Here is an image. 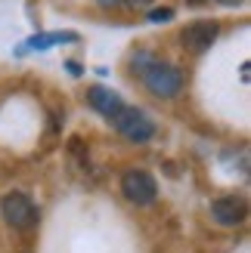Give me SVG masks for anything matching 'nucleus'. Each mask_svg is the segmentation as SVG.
<instances>
[{
  "mask_svg": "<svg viewBox=\"0 0 251 253\" xmlns=\"http://www.w3.org/2000/svg\"><path fill=\"white\" fill-rule=\"evenodd\" d=\"M140 74H143V84L149 86V93H155L161 99H171L183 90V74H180V68H174L171 62H152L149 59L146 65H140Z\"/></svg>",
  "mask_w": 251,
  "mask_h": 253,
  "instance_id": "1",
  "label": "nucleus"
},
{
  "mask_svg": "<svg viewBox=\"0 0 251 253\" xmlns=\"http://www.w3.org/2000/svg\"><path fill=\"white\" fill-rule=\"evenodd\" d=\"M112 124L121 136H127L130 142H149L155 136V124L152 118L140 108H130V105H121L115 115H112Z\"/></svg>",
  "mask_w": 251,
  "mask_h": 253,
  "instance_id": "2",
  "label": "nucleus"
},
{
  "mask_svg": "<svg viewBox=\"0 0 251 253\" xmlns=\"http://www.w3.org/2000/svg\"><path fill=\"white\" fill-rule=\"evenodd\" d=\"M0 213H3V219L16 232H28L37 225V207H34V201L22 192H9V195L0 198Z\"/></svg>",
  "mask_w": 251,
  "mask_h": 253,
  "instance_id": "3",
  "label": "nucleus"
},
{
  "mask_svg": "<svg viewBox=\"0 0 251 253\" xmlns=\"http://www.w3.org/2000/svg\"><path fill=\"white\" fill-rule=\"evenodd\" d=\"M121 192H124V198H127L130 204L143 207V204H152V201H155L158 185L152 179V173H146V170H127V173H124V179H121Z\"/></svg>",
  "mask_w": 251,
  "mask_h": 253,
  "instance_id": "4",
  "label": "nucleus"
},
{
  "mask_svg": "<svg viewBox=\"0 0 251 253\" xmlns=\"http://www.w3.org/2000/svg\"><path fill=\"white\" fill-rule=\"evenodd\" d=\"M220 34V25L211 19V22H195L189 25V28L183 31V46L189 49V53H205V49H211V43L217 41Z\"/></svg>",
  "mask_w": 251,
  "mask_h": 253,
  "instance_id": "5",
  "label": "nucleus"
},
{
  "mask_svg": "<svg viewBox=\"0 0 251 253\" xmlns=\"http://www.w3.org/2000/svg\"><path fill=\"white\" fill-rule=\"evenodd\" d=\"M211 216L220 225H239L245 219V201L242 198H217L211 204Z\"/></svg>",
  "mask_w": 251,
  "mask_h": 253,
  "instance_id": "6",
  "label": "nucleus"
},
{
  "mask_svg": "<svg viewBox=\"0 0 251 253\" xmlns=\"http://www.w3.org/2000/svg\"><path fill=\"white\" fill-rule=\"evenodd\" d=\"M87 102H90L93 111H99V115H106V118H112L124 105L121 96L115 90H109V86H90V90H87Z\"/></svg>",
  "mask_w": 251,
  "mask_h": 253,
  "instance_id": "7",
  "label": "nucleus"
},
{
  "mask_svg": "<svg viewBox=\"0 0 251 253\" xmlns=\"http://www.w3.org/2000/svg\"><path fill=\"white\" fill-rule=\"evenodd\" d=\"M65 41H74V34H41V37H31L25 49H44V46H53V43H65Z\"/></svg>",
  "mask_w": 251,
  "mask_h": 253,
  "instance_id": "8",
  "label": "nucleus"
},
{
  "mask_svg": "<svg viewBox=\"0 0 251 253\" xmlns=\"http://www.w3.org/2000/svg\"><path fill=\"white\" fill-rule=\"evenodd\" d=\"M118 3H124V6H130V9H149L155 3V0H118Z\"/></svg>",
  "mask_w": 251,
  "mask_h": 253,
  "instance_id": "9",
  "label": "nucleus"
},
{
  "mask_svg": "<svg viewBox=\"0 0 251 253\" xmlns=\"http://www.w3.org/2000/svg\"><path fill=\"white\" fill-rule=\"evenodd\" d=\"M149 19H152V22H168V19H174V12L171 9H152Z\"/></svg>",
  "mask_w": 251,
  "mask_h": 253,
  "instance_id": "10",
  "label": "nucleus"
},
{
  "mask_svg": "<svg viewBox=\"0 0 251 253\" xmlns=\"http://www.w3.org/2000/svg\"><path fill=\"white\" fill-rule=\"evenodd\" d=\"M99 3H103V6H115L118 0H99Z\"/></svg>",
  "mask_w": 251,
  "mask_h": 253,
  "instance_id": "11",
  "label": "nucleus"
},
{
  "mask_svg": "<svg viewBox=\"0 0 251 253\" xmlns=\"http://www.w3.org/2000/svg\"><path fill=\"white\" fill-rule=\"evenodd\" d=\"M220 3H242V0H220Z\"/></svg>",
  "mask_w": 251,
  "mask_h": 253,
  "instance_id": "12",
  "label": "nucleus"
},
{
  "mask_svg": "<svg viewBox=\"0 0 251 253\" xmlns=\"http://www.w3.org/2000/svg\"><path fill=\"white\" fill-rule=\"evenodd\" d=\"M189 3H202V0H189Z\"/></svg>",
  "mask_w": 251,
  "mask_h": 253,
  "instance_id": "13",
  "label": "nucleus"
}]
</instances>
